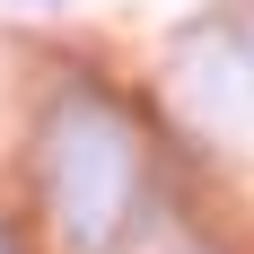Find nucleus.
<instances>
[{"instance_id":"obj_1","label":"nucleus","mask_w":254,"mask_h":254,"mask_svg":"<svg viewBox=\"0 0 254 254\" xmlns=\"http://www.w3.org/2000/svg\"><path fill=\"white\" fill-rule=\"evenodd\" d=\"M140 123L105 97L97 79H70L35 123V193L70 254H123L140 219Z\"/></svg>"},{"instance_id":"obj_2","label":"nucleus","mask_w":254,"mask_h":254,"mask_svg":"<svg viewBox=\"0 0 254 254\" xmlns=\"http://www.w3.org/2000/svg\"><path fill=\"white\" fill-rule=\"evenodd\" d=\"M158 254H219V246H202V237H167Z\"/></svg>"},{"instance_id":"obj_3","label":"nucleus","mask_w":254,"mask_h":254,"mask_svg":"<svg viewBox=\"0 0 254 254\" xmlns=\"http://www.w3.org/2000/svg\"><path fill=\"white\" fill-rule=\"evenodd\" d=\"M0 254H26V246H18V228H9V219H0Z\"/></svg>"},{"instance_id":"obj_4","label":"nucleus","mask_w":254,"mask_h":254,"mask_svg":"<svg viewBox=\"0 0 254 254\" xmlns=\"http://www.w3.org/2000/svg\"><path fill=\"white\" fill-rule=\"evenodd\" d=\"M26 9H53V0H26Z\"/></svg>"}]
</instances>
